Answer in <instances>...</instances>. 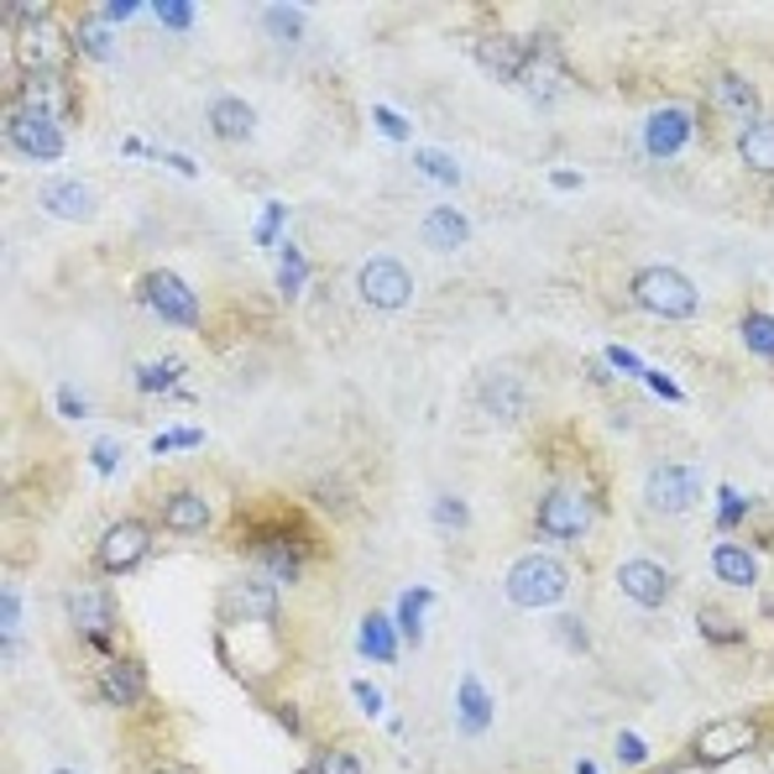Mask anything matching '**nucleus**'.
Listing matches in <instances>:
<instances>
[{
  "label": "nucleus",
  "instance_id": "nucleus-1",
  "mask_svg": "<svg viewBox=\"0 0 774 774\" xmlns=\"http://www.w3.org/2000/svg\"><path fill=\"white\" fill-rule=\"evenodd\" d=\"M628 298H634L638 309H649L659 319H696L701 309V294H696V283L680 273V267H638L634 278H628Z\"/></svg>",
  "mask_w": 774,
  "mask_h": 774
},
{
  "label": "nucleus",
  "instance_id": "nucleus-2",
  "mask_svg": "<svg viewBox=\"0 0 774 774\" xmlns=\"http://www.w3.org/2000/svg\"><path fill=\"white\" fill-rule=\"evenodd\" d=\"M502 592H508L513 607H555V602H565V592H571V571H565L555 555H518L513 565H508Z\"/></svg>",
  "mask_w": 774,
  "mask_h": 774
},
{
  "label": "nucleus",
  "instance_id": "nucleus-3",
  "mask_svg": "<svg viewBox=\"0 0 774 774\" xmlns=\"http://www.w3.org/2000/svg\"><path fill=\"white\" fill-rule=\"evenodd\" d=\"M357 294H361V304L378 309V315H403L409 298H414V273L397 257H367L357 267Z\"/></svg>",
  "mask_w": 774,
  "mask_h": 774
},
{
  "label": "nucleus",
  "instance_id": "nucleus-4",
  "mask_svg": "<svg viewBox=\"0 0 774 774\" xmlns=\"http://www.w3.org/2000/svg\"><path fill=\"white\" fill-rule=\"evenodd\" d=\"M147 555H152V523H147V518H116V523L105 529V539H99L95 565L105 576H126V571H137Z\"/></svg>",
  "mask_w": 774,
  "mask_h": 774
},
{
  "label": "nucleus",
  "instance_id": "nucleus-5",
  "mask_svg": "<svg viewBox=\"0 0 774 774\" xmlns=\"http://www.w3.org/2000/svg\"><path fill=\"white\" fill-rule=\"evenodd\" d=\"M68 623H74V634H79L95 655H110V634H116V596L99 592V586H79V592H68Z\"/></svg>",
  "mask_w": 774,
  "mask_h": 774
},
{
  "label": "nucleus",
  "instance_id": "nucleus-6",
  "mask_svg": "<svg viewBox=\"0 0 774 774\" xmlns=\"http://www.w3.org/2000/svg\"><path fill=\"white\" fill-rule=\"evenodd\" d=\"M68 53H74V42H68V32H63L47 11L21 26V63H26V79H32V74H63Z\"/></svg>",
  "mask_w": 774,
  "mask_h": 774
},
{
  "label": "nucleus",
  "instance_id": "nucleus-7",
  "mask_svg": "<svg viewBox=\"0 0 774 774\" xmlns=\"http://www.w3.org/2000/svg\"><path fill=\"white\" fill-rule=\"evenodd\" d=\"M534 529L544 539H581L592 529V508H586V497L576 487H550L534 508Z\"/></svg>",
  "mask_w": 774,
  "mask_h": 774
},
{
  "label": "nucleus",
  "instance_id": "nucleus-8",
  "mask_svg": "<svg viewBox=\"0 0 774 774\" xmlns=\"http://www.w3.org/2000/svg\"><path fill=\"white\" fill-rule=\"evenodd\" d=\"M759 743V728L749 722V717H722V722H712V728H701L691 743V754L696 764H733L738 754H749Z\"/></svg>",
  "mask_w": 774,
  "mask_h": 774
},
{
  "label": "nucleus",
  "instance_id": "nucleus-9",
  "mask_svg": "<svg viewBox=\"0 0 774 774\" xmlns=\"http://www.w3.org/2000/svg\"><path fill=\"white\" fill-rule=\"evenodd\" d=\"M696 497H701V477H696V466H680V460L655 466L649 481H644V502H649L655 513H686Z\"/></svg>",
  "mask_w": 774,
  "mask_h": 774
},
{
  "label": "nucleus",
  "instance_id": "nucleus-10",
  "mask_svg": "<svg viewBox=\"0 0 774 774\" xmlns=\"http://www.w3.org/2000/svg\"><path fill=\"white\" fill-rule=\"evenodd\" d=\"M141 298H147V304H152V315H162L168 325H199L194 288H189L179 273H168V267H152V273L141 278Z\"/></svg>",
  "mask_w": 774,
  "mask_h": 774
},
{
  "label": "nucleus",
  "instance_id": "nucleus-11",
  "mask_svg": "<svg viewBox=\"0 0 774 774\" xmlns=\"http://www.w3.org/2000/svg\"><path fill=\"white\" fill-rule=\"evenodd\" d=\"M691 137H696L691 105H659L655 116L644 120V152L649 158H676Z\"/></svg>",
  "mask_w": 774,
  "mask_h": 774
},
{
  "label": "nucleus",
  "instance_id": "nucleus-12",
  "mask_svg": "<svg viewBox=\"0 0 774 774\" xmlns=\"http://www.w3.org/2000/svg\"><path fill=\"white\" fill-rule=\"evenodd\" d=\"M617 586H623V596L634 602V607H665V596H670V571L659 565V560L649 555H634L617 565Z\"/></svg>",
  "mask_w": 774,
  "mask_h": 774
},
{
  "label": "nucleus",
  "instance_id": "nucleus-13",
  "mask_svg": "<svg viewBox=\"0 0 774 774\" xmlns=\"http://www.w3.org/2000/svg\"><path fill=\"white\" fill-rule=\"evenodd\" d=\"M220 607H225V617H236V623H278V586L273 581H231L225 586V596H220Z\"/></svg>",
  "mask_w": 774,
  "mask_h": 774
},
{
  "label": "nucleus",
  "instance_id": "nucleus-14",
  "mask_svg": "<svg viewBox=\"0 0 774 774\" xmlns=\"http://www.w3.org/2000/svg\"><path fill=\"white\" fill-rule=\"evenodd\" d=\"M38 204L47 210L53 220H74V225H84V220H95V210H99V199H95V189L84 179H47L38 189Z\"/></svg>",
  "mask_w": 774,
  "mask_h": 774
},
{
  "label": "nucleus",
  "instance_id": "nucleus-15",
  "mask_svg": "<svg viewBox=\"0 0 774 774\" xmlns=\"http://www.w3.org/2000/svg\"><path fill=\"white\" fill-rule=\"evenodd\" d=\"M6 137H11V147L17 152H26V158H42V162H53L63 152V126L59 120H42V116H11L6 120Z\"/></svg>",
  "mask_w": 774,
  "mask_h": 774
},
{
  "label": "nucleus",
  "instance_id": "nucleus-16",
  "mask_svg": "<svg viewBox=\"0 0 774 774\" xmlns=\"http://www.w3.org/2000/svg\"><path fill=\"white\" fill-rule=\"evenodd\" d=\"M141 696H147V670H141V659H110V665L99 670V701H105V707H137Z\"/></svg>",
  "mask_w": 774,
  "mask_h": 774
},
{
  "label": "nucleus",
  "instance_id": "nucleus-17",
  "mask_svg": "<svg viewBox=\"0 0 774 774\" xmlns=\"http://www.w3.org/2000/svg\"><path fill=\"white\" fill-rule=\"evenodd\" d=\"M68 105V79L63 74H32L21 84L17 110L21 116H42V120H59V110Z\"/></svg>",
  "mask_w": 774,
  "mask_h": 774
},
{
  "label": "nucleus",
  "instance_id": "nucleus-18",
  "mask_svg": "<svg viewBox=\"0 0 774 774\" xmlns=\"http://www.w3.org/2000/svg\"><path fill=\"white\" fill-rule=\"evenodd\" d=\"M204 116H210V131H215L220 141H246L257 131V110L241 95H215L204 105Z\"/></svg>",
  "mask_w": 774,
  "mask_h": 774
},
{
  "label": "nucleus",
  "instance_id": "nucleus-19",
  "mask_svg": "<svg viewBox=\"0 0 774 774\" xmlns=\"http://www.w3.org/2000/svg\"><path fill=\"white\" fill-rule=\"evenodd\" d=\"M712 105L722 110V116L749 120V126L759 120V89L743 79V74H733V68H722V74L712 79Z\"/></svg>",
  "mask_w": 774,
  "mask_h": 774
},
{
  "label": "nucleus",
  "instance_id": "nucleus-20",
  "mask_svg": "<svg viewBox=\"0 0 774 774\" xmlns=\"http://www.w3.org/2000/svg\"><path fill=\"white\" fill-rule=\"evenodd\" d=\"M477 59H481V68H492L497 79H523V68H529L534 53H529L518 38H497L492 32V38L477 42Z\"/></svg>",
  "mask_w": 774,
  "mask_h": 774
},
{
  "label": "nucleus",
  "instance_id": "nucleus-21",
  "mask_svg": "<svg viewBox=\"0 0 774 774\" xmlns=\"http://www.w3.org/2000/svg\"><path fill=\"white\" fill-rule=\"evenodd\" d=\"M481 403H487L497 418L513 424V418L529 409V382L513 378V372H487V382H481Z\"/></svg>",
  "mask_w": 774,
  "mask_h": 774
},
{
  "label": "nucleus",
  "instance_id": "nucleus-22",
  "mask_svg": "<svg viewBox=\"0 0 774 774\" xmlns=\"http://www.w3.org/2000/svg\"><path fill=\"white\" fill-rule=\"evenodd\" d=\"M466 241H471V225H466L460 210L435 204V210L424 215V246H430V252H460Z\"/></svg>",
  "mask_w": 774,
  "mask_h": 774
},
{
  "label": "nucleus",
  "instance_id": "nucleus-23",
  "mask_svg": "<svg viewBox=\"0 0 774 774\" xmlns=\"http://www.w3.org/2000/svg\"><path fill=\"white\" fill-rule=\"evenodd\" d=\"M162 523H168L173 534H204V529H210V502L199 492H189V487H183V492H168L162 497Z\"/></svg>",
  "mask_w": 774,
  "mask_h": 774
},
{
  "label": "nucleus",
  "instance_id": "nucleus-24",
  "mask_svg": "<svg viewBox=\"0 0 774 774\" xmlns=\"http://www.w3.org/2000/svg\"><path fill=\"white\" fill-rule=\"evenodd\" d=\"M712 576L722 581V586H754L759 581V555L728 539V544H717L712 550Z\"/></svg>",
  "mask_w": 774,
  "mask_h": 774
},
{
  "label": "nucleus",
  "instance_id": "nucleus-25",
  "mask_svg": "<svg viewBox=\"0 0 774 774\" xmlns=\"http://www.w3.org/2000/svg\"><path fill=\"white\" fill-rule=\"evenodd\" d=\"M456 701H460V733L477 738V733H487V728H492V696H487V686H481L477 676L460 680Z\"/></svg>",
  "mask_w": 774,
  "mask_h": 774
},
{
  "label": "nucleus",
  "instance_id": "nucleus-26",
  "mask_svg": "<svg viewBox=\"0 0 774 774\" xmlns=\"http://www.w3.org/2000/svg\"><path fill=\"white\" fill-rule=\"evenodd\" d=\"M738 152H743V162L754 173H774V120H754L743 131V141H738Z\"/></svg>",
  "mask_w": 774,
  "mask_h": 774
},
{
  "label": "nucleus",
  "instance_id": "nucleus-27",
  "mask_svg": "<svg viewBox=\"0 0 774 774\" xmlns=\"http://www.w3.org/2000/svg\"><path fill=\"white\" fill-rule=\"evenodd\" d=\"M696 634L707 638V644H738V638H743V623L728 617L717 602H696Z\"/></svg>",
  "mask_w": 774,
  "mask_h": 774
},
{
  "label": "nucleus",
  "instance_id": "nucleus-28",
  "mask_svg": "<svg viewBox=\"0 0 774 774\" xmlns=\"http://www.w3.org/2000/svg\"><path fill=\"white\" fill-rule=\"evenodd\" d=\"M357 644H361V655H367V659H382V665H388V659L397 655L393 623H388V617H382V613H367V617H361V634H357Z\"/></svg>",
  "mask_w": 774,
  "mask_h": 774
},
{
  "label": "nucleus",
  "instance_id": "nucleus-29",
  "mask_svg": "<svg viewBox=\"0 0 774 774\" xmlns=\"http://www.w3.org/2000/svg\"><path fill=\"white\" fill-rule=\"evenodd\" d=\"M257 560L278 581H294L298 565H304V550H298V544H288V539H273V544H262V550H257Z\"/></svg>",
  "mask_w": 774,
  "mask_h": 774
},
{
  "label": "nucleus",
  "instance_id": "nucleus-30",
  "mask_svg": "<svg viewBox=\"0 0 774 774\" xmlns=\"http://www.w3.org/2000/svg\"><path fill=\"white\" fill-rule=\"evenodd\" d=\"M74 42H79V47L95 63H110V47H116V38H110V21H105V17H84L79 32H74Z\"/></svg>",
  "mask_w": 774,
  "mask_h": 774
},
{
  "label": "nucleus",
  "instance_id": "nucleus-31",
  "mask_svg": "<svg viewBox=\"0 0 774 774\" xmlns=\"http://www.w3.org/2000/svg\"><path fill=\"white\" fill-rule=\"evenodd\" d=\"M430 602H435V596L424 592V586H414V592L397 596V623H403V638H409V644L424 638V607H430Z\"/></svg>",
  "mask_w": 774,
  "mask_h": 774
},
{
  "label": "nucleus",
  "instance_id": "nucleus-32",
  "mask_svg": "<svg viewBox=\"0 0 774 774\" xmlns=\"http://www.w3.org/2000/svg\"><path fill=\"white\" fill-rule=\"evenodd\" d=\"M262 32H267V38H283V42H298L304 38V11H298V6H267V11H262Z\"/></svg>",
  "mask_w": 774,
  "mask_h": 774
},
{
  "label": "nucleus",
  "instance_id": "nucleus-33",
  "mask_svg": "<svg viewBox=\"0 0 774 774\" xmlns=\"http://www.w3.org/2000/svg\"><path fill=\"white\" fill-rule=\"evenodd\" d=\"M743 346H749L754 357L774 361V315H764V309L743 315Z\"/></svg>",
  "mask_w": 774,
  "mask_h": 774
},
{
  "label": "nucleus",
  "instance_id": "nucleus-34",
  "mask_svg": "<svg viewBox=\"0 0 774 774\" xmlns=\"http://www.w3.org/2000/svg\"><path fill=\"white\" fill-rule=\"evenodd\" d=\"M304 257H298V246L294 241H283L278 246V288H283V298H298V288H304Z\"/></svg>",
  "mask_w": 774,
  "mask_h": 774
},
{
  "label": "nucleus",
  "instance_id": "nucleus-35",
  "mask_svg": "<svg viewBox=\"0 0 774 774\" xmlns=\"http://www.w3.org/2000/svg\"><path fill=\"white\" fill-rule=\"evenodd\" d=\"M435 523L445 529V534H466V529H471V508H466L456 492H439L435 497Z\"/></svg>",
  "mask_w": 774,
  "mask_h": 774
},
{
  "label": "nucleus",
  "instance_id": "nucleus-36",
  "mask_svg": "<svg viewBox=\"0 0 774 774\" xmlns=\"http://www.w3.org/2000/svg\"><path fill=\"white\" fill-rule=\"evenodd\" d=\"M0 607H6V659H17L21 649V592L17 586H6V596H0Z\"/></svg>",
  "mask_w": 774,
  "mask_h": 774
},
{
  "label": "nucleus",
  "instance_id": "nucleus-37",
  "mask_svg": "<svg viewBox=\"0 0 774 774\" xmlns=\"http://www.w3.org/2000/svg\"><path fill=\"white\" fill-rule=\"evenodd\" d=\"M309 774H367V770H361L357 754H346V749H325V754L309 764Z\"/></svg>",
  "mask_w": 774,
  "mask_h": 774
},
{
  "label": "nucleus",
  "instance_id": "nucleus-38",
  "mask_svg": "<svg viewBox=\"0 0 774 774\" xmlns=\"http://www.w3.org/2000/svg\"><path fill=\"white\" fill-rule=\"evenodd\" d=\"M152 17H158L162 26H173V32H179V26L194 21V6H189V0H152Z\"/></svg>",
  "mask_w": 774,
  "mask_h": 774
},
{
  "label": "nucleus",
  "instance_id": "nucleus-39",
  "mask_svg": "<svg viewBox=\"0 0 774 774\" xmlns=\"http://www.w3.org/2000/svg\"><path fill=\"white\" fill-rule=\"evenodd\" d=\"M179 372H183L179 361H168V367H141V372H137V388H141V393H162V388L179 378Z\"/></svg>",
  "mask_w": 774,
  "mask_h": 774
},
{
  "label": "nucleus",
  "instance_id": "nucleus-40",
  "mask_svg": "<svg viewBox=\"0 0 774 774\" xmlns=\"http://www.w3.org/2000/svg\"><path fill=\"white\" fill-rule=\"evenodd\" d=\"M418 168L430 173V179H445V183H460V168L450 158H439V152H430V147H418Z\"/></svg>",
  "mask_w": 774,
  "mask_h": 774
},
{
  "label": "nucleus",
  "instance_id": "nucleus-41",
  "mask_svg": "<svg viewBox=\"0 0 774 774\" xmlns=\"http://www.w3.org/2000/svg\"><path fill=\"white\" fill-rule=\"evenodd\" d=\"M199 439H204L199 430H168V435L152 439V456H168V450H194Z\"/></svg>",
  "mask_w": 774,
  "mask_h": 774
},
{
  "label": "nucleus",
  "instance_id": "nucleus-42",
  "mask_svg": "<svg viewBox=\"0 0 774 774\" xmlns=\"http://www.w3.org/2000/svg\"><path fill=\"white\" fill-rule=\"evenodd\" d=\"M283 220H288V210H283V204H267V210H262V225H257V241H262V246H273V241H278Z\"/></svg>",
  "mask_w": 774,
  "mask_h": 774
},
{
  "label": "nucleus",
  "instance_id": "nucleus-43",
  "mask_svg": "<svg viewBox=\"0 0 774 774\" xmlns=\"http://www.w3.org/2000/svg\"><path fill=\"white\" fill-rule=\"evenodd\" d=\"M743 513H749V502L738 492H722V513H717V529H738L743 523Z\"/></svg>",
  "mask_w": 774,
  "mask_h": 774
},
{
  "label": "nucleus",
  "instance_id": "nucleus-44",
  "mask_svg": "<svg viewBox=\"0 0 774 774\" xmlns=\"http://www.w3.org/2000/svg\"><path fill=\"white\" fill-rule=\"evenodd\" d=\"M351 691H357V707H361V712H367V717H382V691L372 686V680H357Z\"/></svg>",
  "mask_w": 774,
  "mask_h": 774
},
{
  "label": "nucleus",
  "instance_id": "nucleus-45",
  "mask_svg": "<svg viewBox=\"0 0 774 774\" xmlns=\"http://www.w3.org/2000/svg\"><path fill=\"white\" fill-rule=\"evenodd\" d=\"M607 361H613L617 372H638V378H644V372H649V367H644V361H638L634 351H628V346H613V351H607Z\"/></svg>",
  "mask_w": 774,
  "mask_h": 774
},
{
  "label": "nucleus",
  "instance_id": "nucleus-46",
  "mask_svg": "<svg viewBox=\"0 0 774 774\" xmlns=\"http://www.w3.org/2000/svg\"><path fill=\"white\" fill-rule=\"evenodd\" d=\"M617 759H623V764H644V759H649V749H644L634 733H623V738H617Z\"/></svg>",
  "mask_w": 774,
  "mask_h": 774
},
{
  "label": "nucleus",
  "instance_id": "nucleus-47",
  "mask_svg": "<svg viewBox=\"0 0 774 774\" xmlns=\"http://www.w3.org/2000/svg\"><path fill=\"white\" fill-rule=\"evenodd\" d=\"M378 126H382V131H388L393 141H409V137H414V131H409V120H397L393 110H382V105H378Z\"/></svg>",
  "mask_w": 774,
  "mask_h": 774
},
{
  "label": "nucleus",
  "instance_id": "nucleus-48",
  "mask_svg": "<svg viewBox=\"0 0 774 774\" xmlns=\"http://www.w3.org/2000/svg\"><path fill=\"white\" fill-rule=\"evenodd\" d=\"M116 460H120L116 439H99V445H95V466H99V471H116Z\"/></svg>",
  "mask_w": 774,
  "mask_h": 774
},
{
  "label": "nucleus",
  "instance_id": "nucleus-49",
  "mask_svg": "<svg viewBox=\"0 0 774 774\" xmlns=\"http://www.w3.org/2000/svg\"><path fill=\"white\" fill-rule=\"evenodd\" d=\"M644 382H649V388H655L659 397H670V403H680V388H676V382H670V378H659L655 367H649V372H644Z\"/></svg>",
  "mask_w": 774,
  "mask_h": 774
},
{
  "label": "nucleus",
  "instance_id": "nucleus-50",
  "mask_svg": "<svg viewBox=\"0 0 774 774\" xmlns=\"http://www.w3.org/2000/svg\"><path fill=\"white\" fill-rule=\"evenodd\" d=\"M560 634H565V644H576V655H586V634H581L576 617H560Z\"/></svg>",
  "mask_w": 774,
  "mask_h": 774
},
{
  "label": "nucleus",
  "instance_id": "nucleus-51",
  "mask_svg": "<svg viewBox=\"0 0 774 774\" xmlns=\"http://www.w3.org/2000/svg\"><path fill=\"white\" fill-rule=\"evenodd\" d=\"M137 11H141V6H137V0H110V6H105V11H99V17H105V21H110V17H137Z\"/></svg>",
  "mask_w": 774,
  "mask_h": 774
},
{
  "label": "nucleus",
  "instance_id": "nucleus-52",
  "mask_svg": "<svg viewBox=\"0 0 774 774\" xmlns=\"http://www.w3.org/2000/svg\"><path fill=\"white\" fill-rule=\"evenodd\" d=\"M59 409H63L68 418H84V403H79L74 393H59Z\"/></svg>",
  "mask_w": 774,
  "mask_h": 774
},
{
  "label": "nucleus",
  "instance_id": "nucleus-53",
  "mask_svg": "<svg viewBox=\"0 0 774 774\" xmlns=\"http://www.w3.org/2000/svg\"><path fill=\"white\" fill-rule=\"evenodd\" d=\"M576 774H596V764H586V759H581V764H576Z\"/></svg>",
  "mask_w": 774,
  "mask_h": 774
},
{
  "label": "nucleus",
  "instance_id": "nucleus-54",
  "mask_svg": "<svg viewBox=\"0 0 774 774\" xmlns=\"http://www.w3.org/2000/svg\"><path fill=\"white\" fill-rule=\"evenodd\" d=\"M152 774H189V770H152Z\"/></svg>",
  "mask_w": 774,
  "mask_h": 774
},
{
  "label": "nucleus",
  "instance_id": "nucleus-55",
  "mask_svg": "<svg viewBox=\"0 0 774 774\" xmlns=\"http://www.w3.org/2000/svg\"><path fill=\"white\" fill-rule=\"evenodd\" d=\"M53 774H74V770H53Z\"/></svg>",
  "mask_w": 774,
  "mask_h": 774
}]
</instances>
